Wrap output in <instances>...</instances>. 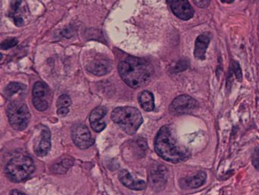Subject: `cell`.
Here are the masks:
<instances>
[{
	"label": "cell",
	"instance_id": "6da1fadb",
	"mask_svg": "<svg viewBox=\"0 0 259 195\" xmlns=\"http://www.w3.org/2000/svg\"><path fill=\"white\" fill-rule=\"evenodd\" d=\"M154 148L157 155L167 162L179 163L189 156L186 148L180 145L171 128L164 126L156 136Z\"/></svg>",
	"mask_w": 259,
	"mask_h": 195
},
{
	"label": "cell",
	"instance_id": "7a4b0ae2",
	"mask_svg": "<svg viewBox=\"0 0 259 195\" xmlns=\"http://www.w3.org/2000/svg\"><path fill=\"white\" fill-rule=\"evenodd\" d=\"M119 73L128 86L136 89L148 83L153 74V67L144 59L129 56L119 63Z\"/></svg>",
	"mask_w": 259,
	"mask_h": 195
},
{
	"label": "cell",
	"instance_id": "3957f363",
	"mask_svg": "<svg viewBox=\"0 0 259 195\" xmlns=\"http://www.w3.org/2000/svg\"><path fill=\"white\" fill-rule=\"evenodd\" d=\"M111 118L129 135L136 134L143 122L142 114L133 107H118L111 113Z\"/></svg>",
	"mask_w": 259,
	"mask_h": 195
},
{
	"label": "cell",
	"instance_id": "277c9868",
	"mask_svg": "<svg viewBox=\"0 0 259 195\" xmlns=\"http://www.w3.org/2000/svg\"><path fill=\"white\" fill-rule=\"evenodd\" d=\"M35 165L32 158L27 155H18L7 164L5 173L13 182H22L28 179L35 172Z\"/></svg>",
	"mask_w": 259,
	"mask_h": 195
},
{
	"label": "cell",
	"instance_id": "5b68a950",
	"mask_svg": "<svg viewBox=\"0 0 259 195\" xmlns=\"http://www.w3.org/2000/svg\"><path fill=\"white\" fill-rule=\"evenodd\" d=\"M7 115L11 126L17 131L27 128L31 119L30 111L28 106L20 100H14L7 107Z\"/></svg>",
	"mask_w": 259,
	"mask_h": 195
},
{
	"label": "cell",
	"instance_id": "8992f818",
	"mask_svg": "<svg viewBox=\"0 0 259 195\" xmlns=\"http://www.w3.org/2000/svg\"><path fill=\"white\" fill-rule=\"evenodd\" d=\"M33 104L39 111L47 109L52 101V93L50 88L43 82H37L33 87Z\"/></svg>",
	"mask_w": 259,
	"mask_h": 195
},
{
	"label": "cell",
	"instance_id": "52a82bcc",
	"mask_svg": "<svg viewBox=\"0 0 259 195\" xmlns=\"http://www.w3.org/2000/svg\"><path fill=\"white\" fill-rule=\"evenodd\" d=\"M198 107V101L188 96L182 95L176 98L170 105V114L175 116L184 115L193 112Z\"/></svg>",
	"mask_w": 259,
	"mask_h": 195
},
{
	"label": "cell",
	"instance_id": "ba28073f",
	"mask_svg": "<svg viewBox=\"0 0 259 195\" xmlns=\"http://www.w3.org/2000/svg\"><path fill=\"white\" fill-rule=\"evenodd\" d=\"M8 15L16 26H22L28 19L29 9L24 0H12L8 8Z\"/></svg>",
	"mask_w": 259,
	"mask_h": 195
},
{
	"label": "cell",
	"instance_id": "9c48e42d",
	"mask_svg": "<svg viewBox=\"0 0 259 195\" xmlns=\"http://www.w3.org/2000/svg\"><path fill=\"white\" fill-rule=\"evenodd\" d=\"M72 137L73 142L79 149H88L94 143L91 132L84 124H75L72 130Z\"/></svg>",
	"mask_w": 259,
	"mask_h": 195
},
{
	"label": "cell",
	"instance_id": "30bf717a",
	"mask_svg": "<svg viewBox=\"0 0 259 195\" xmlns=\"http://www.w3.org/2000/svg\"><path fill=\"white\" fill-rule=\"evenodd\" d=\"M172 12L182 20H189L195 13L188 0H167Z\"/></svg>",
	"mask_w": 259,
	"mask_h": 195
},
{
	"label": "cell",
	"instance_id": "8fae6325",
	"mask_svg": "<svg viewBox=\"0 0 259 195\" xmlns=\"http://www.w3.org/2000/svg\"><path fill=\"white\" fill-rule=\"evenodd\" d=\"M167 170L163 165H158L150 172V186L154 190L160 191L165 187L167 181Z\"/></svg>",
	"mask_w": 259,
	"mask_h": 195
},
{
	"label": "cell",
	"instance_id": "7c38bea8",
	"mask_svg": "<svg viewBox=\"0 0 259 195\" xmlns=\"http://www.w3.org/2000/svg\"><path fill=\"white\" fill-rule=\"evenodd\" d=\"M111 63L105 58H96L87 66V70L95 76H104L111 70Z\"/></svg>",
	"mask_w": 259,
	"mask_h": 195
},
{
	"label": "cell",
	"instance_id": "4fadbf2b",
	"mask_svg": "<svg viewBox=\"0 0 259 195\" xmlns=\"http://www.w3.org/2000/svg\"><path fill=\"white\" fill-rule=\"evenodd\" d=\"M119 179L122 182V185L132 190H144L147 186L145 181L134 179L131 175L130 172L126 169H122L119 172Z\"/></svg>",
	"mask_w": 259,
	"mask_h": 195
},
{
	"label": "cell",
	"instance_id": "5bb4252c",
	"mask_svg": "<svg viewBox=\"0 0 259 195\" xmlns=\"http://www.w3.org/2000/svg\"><path fill=\"white\" fill-rule=\"evenodd\" d=\"M51 146V135L49 130L43 128L40 133L39 141L35 146V152L39 156H44L49 152Z\"/></svg>",
	"mask_w": 259,
	"mask_h": 195
},
{
	"label": "cell",
	"instance_id": "9a60e30c",
	"mask_svg": "<svg viewBox=\"0 0 259 195\" xmlns=\"http://www.w3.org/2000/svg\"><path fill=\"white\" fill-rule=\"evenodd\" d=\"M210 43V38L206 35H201L197 38L195 41L194 56L196 60H204L205 59V53Z\"/></svg>",
	"mask_w": 259,
	"mask_h": 195
},
{
	"label": "cell",
	"instance_id": "2e32d148",
	"mask_svg": "<svg viewBox=\"0 0 259 195\" xmlns=\"http://www.w3.org/2000/svg\"><path fill=\"white\" fill-rule=\"evenodd\" d=\"M73 162L74 159L69 155L59 158L55 163L52 165L51 171L53 173L65 174L73 166Z\"/></svg>",
	"mask_w": 259,
	"mask_h": 195
},
{
	"label": "cell",
	"instance_id": "e0dca14e",
	"mask_svg": "<svg viewBox=\"0 0 259 195\" xmlns=\"http://www.w3.org/2000/svg\"><path fill=\"white\" fill-rule=\"evenodd\" d=\"M207 175L203 171H200L191 177L185 178L184 183L190 189H197L201 187L206 182Z\"/></svg>",
	"mask_w": 259,
	"mask_h": 195
},
{
	"label": "cell",
	"instance_id": "ac0fdd59",
	"mask_svg": "<svg viewBox=\"0 0 259 195\" xmlns=\"http://www.w3.org/2000/svg\"><path fill=\"white\" fill-rule=\"evenodd\" d=\"M139 102L145 111H151L154 109V98L149 91H144L141 93Z\"/></svg>",
	"mask_w": 259,
	"mask_h": 195
},
{
	"label": "cell",
	"instance_id": "d6986e66",
	"mask_svg": "<svg viewBox=\"0 0 259 195\" xmlns=\"http://www.w3.org/2000/svg\"><path fill=\"white\" fill-rule=\"evenodd\" d=\"M25 86L21 83H11L6 86L5 90V95L8 98H12L15 96L22 95L25 93Z\"/></svg>",
	"mask_w": 259,
	"mask_h": 195
},
{
	"label": "cell",
	"instance_id": "ffe728a7",
	"mask_svg": "<svg viewBox=\"0 0 259 195\" xmlns=\"http://www.w3.org/2000/svg\"><path fill=\"white\" fill-rule=\"evenodd\" d=\"M107 112H108V111L104 107L96 108L91 113L90 121H91V123L99 122L104 118V116L106 115Z\"/></svg>",
	"mask_w": 259,
	"mask_h": 195
},
{
	"label": "cell",
	"instance_id": "44dd1931",
	"mask_svg": "<svg viewBox=\"0 0 259 195\" xmlns=\"http://www.w3.org/2000/svg\"><path fill=\"white\" fill-rule=\"evenodd\" d=\"M56 104H57L58 108H69L71 105L72 100L70 96H67V95H63L58 98Z\"/></svg>",
	"mask_w": 259,
	"mask_h": 195
},
{
	"label": "cell",
	"instance_id": "7402d4cb",
	"mask_svg": "<svg viewBox=\"0 0 259 195\" xmlns=\"http://www.w3.org/2000/svg\"><path fill=\"white\" fill-rule=\"evenodd\" d=\"M17 44H18V41L16 39H8V40L2 42V43L1 44V48L2 50H8L15 47Z\"/></svg>",
	"mask_w": 259,
	"mask_h": 195
},
{
	"label": "cell",
	"instance_id": "603a6c76",
	"mask_svg": "<svg viewBox=\"0 0 259 195\" xmlns=\"http://www.w3.org/2000/svg\"><path fill=\"white\" fill-rule=\"evenodd\" d=\"M91 128L94 130L95 132L100 133L101 131H104L106 128V124L104 122H95V123H91Z\"/></svg>",
	"mask_w": 259,
	"mask_h": 195
},
{
	"label": "cell",
	"instance_id": "cb8c5ba5",
	"mask_svg": "<svg viewBox=\"0 0 259 195\" xmlns=\"http://www.w3.org/2000/svg\"><path fill=\"white\" fill-rule=\"evenodd\" d=\"M253 165L257 170L259 171V146L255 149L254 152L253 154Z\"/></svg>",
	"mask_w": 259,
	"mask_h": 195
},
{
	"label": "cell",
	"instance_id": "d4e9b609",
	"mask_svg": "<svg viewBox=\"0 0 259 195\" xmlns=\"http://www.w3.org/2000/svg\"><path fill=\"white\" fill-rule=\"evenodd\" d=\"M187 63H188L187 61H180V63L174 67V71L180 72L183 71V70H185L187 66H188V64H186Z\"/></svg>",
	"mask_w": 259,
	"mask_h": 195
},
{
	"label": "cell",
	"instance_id": "484cf974",
	"mask_svg": "<svg viewBox=\"0 0 259 195\" xmlns=\"http://www.w3.org/2000/svg\"><path fill=\"white\" fill-rule=\"evenodd\" d=\"M193 2L200 8H207L210 4V0H193Z\"/></svg>",
	"mask_w": 259,
	"mask_h": 195
},
{
	"label": "cell",
	"instance_id": "4316f807",
	"mask_svg": "<svg viewBox=\"0 0 259 195\" xmlns=\"http://www.w3.org/2000/svg\"><path fill=\"white\" fill-rule=\"evenodd\" d=\"M233 65H234V66H233V68H234L235 73H236V77H237L238 80H239V81H241L242 80L241 70H240V68H239V64H238V63H236V66H235V63H233Z\"/></svg>",
	"mask_w": 259,
	"mask_h": 195
},
{
	"label": "cell",
	"instance_id": "83f0119b",
	"mask_svg": "<svg viewBox=\"0 0 259 195\" xmlns=\"http://www.w3.org/2000/svg\"><path fill=\"white\" fill-rule=\"evenodd\" d=\"M70 112V110L69 108H58V111H57V114L60 117H66L67 114Z\"/></svg>",
	"mask_w": 259,
	"mask_h": 195
},
{
	"label": "cell",
	"instance_id": "f1b7e54d",
	"mask_svg": "<svg viewBox=\"0 0 259 195\" xmlns=\"http://www.w3.org/2000/svg\"><path fill=\"white\" fill-rule=\"evenodd\" d=\"M27 195L25 194L22 193V192H19L18 190H13L10 192V195Z\"/></svg>",
	"mask_w": 259,
	"mask_h": 195
}]
</instances>
